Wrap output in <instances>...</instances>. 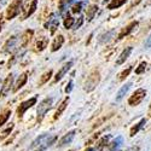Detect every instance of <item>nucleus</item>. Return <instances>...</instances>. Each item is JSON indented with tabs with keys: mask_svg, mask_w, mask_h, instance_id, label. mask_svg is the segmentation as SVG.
I'll use <instances>...</instances> for the list:
<instances>
[{
	"mask_svg": "<svg viewBox=\"0 0 151 151\" xmlns=\"http://www.w3.org/2000/svg\"><path fill=\"white\" fill-rule=\"evenodd\" d=\"M103 1H104V3H106V1H109V0H103Z\"/></svg>",
	"mask_w": 151,
	"mask_h": 151,
	"instance_id": "obj_41",
	"label": "nucleus"
},
{
	"mask_svg": "<svg viewBox=\"0 0 151 151\" xmlns=\"http://www.w3.org/2000/svg\"><path fill=\"white\" fill-rule=\"evenodd\" d=\"M10 115H11V110H6L4 114L0 116V127H1V126L7 121V119L10 117Z\"/></svg>",
	"mask_w": 151,
	"mask_h": 151,
	"instance_id": "obj_28",
	"label": "nucleus"
},
{
	"mask_svg": "<svg viewBox=\"0 0 151 151\" xmlns=\"http://www.w3.org/2000/svg\"><path fill=\"white\" fill-rule=\"evenodd\" d=\"M145 123H146V120H145V119H142V120H140V122H139V123H137V124L134 126V127L131 129V137H134L138 132H139V131L144 127V124H145Z\"/></svg>",
	"mask_w": 151,
	"mask_h": 151,
	"instance_id": "obj_19",
	"label": "nucleus"
},
{
	"mask_svg": "<svg viewBox=\"0 0 151 151\" xmlns=\"http://www.w3.org/2000/svg\"><path fill=\"white\" fill-rule=\"evenodd\" d=\"M86 151H96V150H94V149H91V147H90V149H87Z\"/></svg>",
	"mask_w": 151,
	"mask_h": 151,
	"instance_id": "obj_38",
	"label": "nucleus"
},
{
	"mask_svg": "<svg viewBox=\"0 0 151 151\" xmlns=\"http://www.w3.org/2000/svg\"><path fill=\"white\" fill-rule=\"evenodd\" d=\"M22 0H14L11 4H10V6H9V9H7V11H6V18L7 19H12V18H15L18 14H19V10H21V6H22Z\"/></svg>",
	"mask_w": 151,
	"mask_h": 151,
	"instance_id": "obj_2",
	"label": "nucleus"
},
{
	"mask_svg": "<svg viewBox=\"0 0 151 151\" xmlns=\"http://www.w3.org/2000/svg\"><path fill=\"white\" fill-rule=\"evenodd\" d=\"M36 4H37V0H26V1H24L22 19H26L30 15L34 14V11L36 10Z\"/></svg>",
	"mask_w": 151,
	"mask_h": 151,
	"instance_id": "obj_5",
	"label": "nucleus"
},
{
	"mask_svg": "<svg viewBox=\"0 0 151 151\" xmlns=\"http://www.w3.org/2000/svg\"><path fill=\"white\" fill-rule=\"evenodd\" d=\"M149 115L151 116V108H150V111H149Z\"/></svg>",
	"mask_w": 151,
	"mask_h": 151,
	"instance_id": "obj_40",
	"label": "nucleus"
},
{
	"mask_svg": "<svg viewBox=\"0 0 151 151\" xmlns=\"http://www.w3.org/2000/svg\"><path fill=\"white\" fill-rule=\"evenodd\" d=\"M122 143H123V138L122 137H117L116 139L109 145V151H117L121 147Z\"/></svg>",
	"mask_w": 151,
	"mask_h": 151,
	"instance_id": "obj_16",
	"label": "nucleus"
},
{
	"mask_svg": "<svg viewBox=\"0 0 151 151\" xmlns=\"http://www.w3.org/2000/svg\"><path fill=\"white\" fill-rule=\"evenodd\" d=\"M46 46H47V39H46V37H42V39H40L39 41L36 42V47H37L39 51H42Z\"/></svg>",
	"mask_w": 151,
	"mask_h": 151,
	"instance_id": "obj_27",
	"label": "nucleus"
},
{
	"mask_svg": "<svg viewBox=\"0 0 151 151\" xmlns=\"http://www.w3.org/2000/svg\"><path fill=\"white\" fill-rule=\"evenodd\" d=\"M145 96H146V91H145L144 88H138V90L131 96V98L128 99V104L132 105V106H135V105H138V104H140V103L143 102V99L145 98Z\"/></svg>",
	"mask_w": 151,
	"mask_h": 151,
	"instance_id": "obj_4",
	"label": "nucleus"
},
{
	"mask_svg": "<svg viewBox=\"0 0 151 151\" xmlns=\"http://www.w3.org/2000/svg\"><path fill=\"white\" fill-rule=\"evenodd\" d=\"M6 3H7V0H0V9H1Z\"/></svg>",
	"mask_w": 151,
	"mask_h": 151,
	"instance_id": "obj_36",
	"label": "nucleus"
},
{
	"mask_svg": "<svg viewBox=\"0 0 151 151\" xmlns=\"http://www.w3.org/2000/svg\"><path fill=\"white\" fill-rule=\"evenodd\" d=\"M68 103H69V97L68 98H65L64 100L62 102V104L59 105V108H58V110L56 111V115H55V119H57V117H59L60 116V114L63 111H64V109L67 108V105H68Z\"/></svg>",
	"mask_w": 151,
	"mask_h": 151,
	"instance_id": "obj_21",
	"label": "nucleus"
},
{
	"mask_svg": "<svg viewBox=\"0 0 151 151\" xmlns=\"http://www.w3.org/2000/svg\"><path fill=\"white\" fill-rule=\"evenodd\" d=\"M51 76H52V70L46 71V73L42 75V76H41V79H40V81H39V85H44L45 82H47Z\"/></svg>",
	"mask_w": 151,
	"mask_h": 151,
	"instance_id": "obj_24",
	"label": "nucleus"
},
{
	"mask_svg": "<svg viewBox=\"0 0 151 151\" xmlns=\"http://www.w3.org/2000/svg\"><path fill=\"white\" fill-rule=\"evenodd\" d=\"M82 23H83V17H79V21L76 22V24H75V29H78L82 26Z\"/></svg>",
	"mask_w": 151,
	"mask_h": 151,
	"instance_id": "obj_34",
	"label": "nucleus"
},
{
	"mask_svg": "<svg viewBox=\"0 0 151 151\" xmlns=\"http://www.w3.org/2000/svg\"><path fill=\"white\" fill-rule=\"evenodd\" d=\"M63 42H64V37H63V35L59 34L58 36H56V39H55V41L52 44V51L55 52V51H57V50H59L62 47Z\"/></svg>",
	"mask_w": 151,
	"mask_h": 151,
	"instance_id": "obj_17",
	"label": "nucleus"
},
{
	"mask_svg": "<svg viewBox=\"0 0 151 151\" xmlns=\"http://www.w3.org/2000/svg\"><path fill=\"white\" fill-rule=\"evenodd\" d=\"M71 90H73V81H70V82L68 83L67 88H65V92H67V93H70V92H71Z\"/></svg>",
	"mask_w": 151,
	"mask_h": 151,
	"instance_id": "obj_35",
	"label": "nucleus"
},
{
	"mask_svg": "<svg viewBox=\"0 0 151 151\" xmlns=\"http://www.w3.org/2000/svg\"><path fill=\"white\" fill-rule=\"evenodd\" d=\"M73 1H74V0H60V3H59V11L60 12H64V10L67 9V6L70 5Z\"/></svg>",
	"mask_w": 151,
	"mask_h": 151,
	"instance_id": "obj_26",
	"label": "nucleus"
},
{
	"mask_svg": "<svg viewBox=\"0 0 151 151\" xmlns=\"http://www.w3.org/2000/svg\"><path fill=\"white\" fill-rule=\"evenodd\" d=\"M75 131H71V132H69V133H67L64 137L60 139V142H59V147H64V146H67L68 144H70L71 143V140L74 139V137H75Z\"/></svg>",
	"mask_w": 151,
	"mask_h": 151,
	"instance_id": "obj_12",
	"label": "nucleus"
},
{
	"mask_svg": "<svg viewBox=\"0 0 151 151\" xmlns=\"http://www.w3.org/2000/svg\"><path fill=\"white\" fill-rule=\"evenodd\" d=\"M74 24V18H71V17H67L65 18V21H64V27L67 28V29H69V28H71V26Z\"/></svg>",
	"mask_w": 151,
	"mask_h": 151,
	"instance_id": "obj_31",
	"label": "nucleus"
},
{
	"mask_svg": "<svg viewBox=\"0 0 151 151\" xmlns=\"http://www.w3.org/2000/svg\"><path fill=\"white\" fill-rule=\"evenodd\" d=\"M12 82H14V74H10L9 76L6 78L5 82H4V86H3L1 91H0V97H5V96L10 92L11 86H12Z\"/></svg>",
	"mask_w": 151,
	"mask_h": 151,
	"instance_id": "obj_8",
	"label": "nucleus"
},
{
	"mask_svg": "<svg viewBox=\"0 0 151 151\" xmlns=\"http://www.w3.org/2000/svg\"><path fill=\"white\" fill-rule=\"evenodd\" d=\"M131 87H132V82H128V83H126L124 86L121 87V90L119 91L117 96H116V102H120V100L127 94V92L131 90Z\"/></svg>",
	"mask_w": 151,
	"mask_h": 151,
	"instance_id": "obj_15",
	"label": "nucleus"
},
{
	"mask_svg": "<svg viewBox=\"0 0 151 151\" xmlns=\"http://www.w3.org/2000/svg\"><path fill=\"white\" fill-rule=\"evenodd\" d=\"M28 71H26V73H23L21 76L18 78V80H17V82H16V85H15V87H14V91L15 92H17L19 88H22V87L24 86V83L27 82V79H28Z\"/></svg>",
	"mask_w": 151,
	"mask_h": 151,
	"instance_id": "obj_14",
	"label": "nucleus"
},
{
	"mask_svg": "<svg viewBox=\"0 0 151 151\" xmlns=\"http://www.w3.org/2000/svg\"><path fill=\"white\" fill-rule=\"evenodd\" d=\"M132 50H133V47H131V46H129V47H126V48L123 50L122 53L119 56V58H117V60H116V64H117V65H120V64H122L123 62H126V59L129 57Z\"/></svg>",
	"mask_w": 151,
	"mask_h": 151,
	"instance_id": "obj_13",
	"label": "nucleus"
},
{
	"mask_svg": "<svg viewBox=\"0 0 151 151\" xmlns=\"http://www.w3.org/2000/svg\"><path fill=\"white\" fill-rule=\"evenodd\" d=\"M98 82H99V73H98V71H94V73L91 75V76L87 79L85 90H86V91H92L94 87L97 86Z\"/></svg>",
	"mask_w": 151,
	"mask_h": 151,
	"instance_id": "obj_7",
	"label": "nucleus"
},
{
	"mask_svg": "<svg viewBox=\"0 0 151 151\" xmlns=\"http://www.w3.org/2000/svg\"><path fill=\"white\" fill-rule=\"evenodd\" d=\"M57 139L56 135H50V134H41L37 137L32 144V149L34 151H44L50 145H52Z\"/></svg>",
	"mask_w": 151,
	"mask_h": 151,
	"instance_id": "obj_1",
	"label": "nucleus"
},
{
	"mask_svg": "<svg viewBox=\"0 0 151 151\" xmlns=\"http://www.w3.org/2000/svg\"><path fill=\"white\" fill-rule=\"evenodd\" d=\"M17 44H18V37L17 36H12L6 41V44L4 46V50L6 52H12L17 47Z\"/></svg>",
	"mask_w": 151,
	"mask_h": 151,
	"instance_id": "obj_10",
	"label": "nucleus"
},
{
	"mask_svg": "<svg viewBox=\"0 0 151 151\" xmlns=\"http://www.w3.org/2000/svg\"><path fill=\"white\" fill-rule=\"evenodd\" d=\"M97 11H98V6L97 5H91L88 9H87V19L88 21H92L97 14Z\"/></svg>",
	"mask_w": 151,
	"mask_h": 151,
	"instance_id": "obj_20",
	"label": "nucleus"
},
{
	"mask_svg": "<svg viewBox=\"0 0 151 151\" xmlns=\"http://www.w3.org/2000/svg\"><path fill=\"white\" fill-rule=\"evenodd\" d=\"M1 18V17H0ZM0 30H1V19H0Z\"/></svg>",
	"mask_w": 151,
	"mask_h": 151,
	"instance_id": "obj_39",
	"label": "nucleus"
},
{
	"mask_svg": "<svg viewBox=\"0 0 151 151\" xmlns=\"http://www.w3.org/2000/svg\"><path fill=\"white\" fill-rule=\"evenodd\" d=\"M86 5V3L85 1H79V3H76L74 6H73V14H79V12L82 10V7Z\"/></svg>",
	"mask_w": 151,
	"mask_h": 151,
	"instance_id": "obj_25",
	"label": "nucleus"
},
{
	"mask_svg": "<svg viewBox=\"0 0 151 151\" xmlns=\"http://www.w3.org/2000/svg\"><path fill=\"white\" fill-rule=\"evenodd\" d=\"M131 71H132V67H128L127 69H124V70L120 74V78H119V79H120V81H122V80H124L126 78H127Z\"/></svg>",
	"mask_w": 151,
	"mask_h": 151,
	"instance_id": "obj_29",
	"label": "nucleus"
},
{
	"mask_svg": "<svg viewBox=\"0 0 151 151\" xmlns=\"http://www.w3.org/2000/svg\"><path fill=\"white\" fill-rule=\"evenodd\" d=\"M138 24H139V23H138L137 21H134V22L129 23L127 27H124V28L119 33V39H123L124 36H127L128 34H131V33H132V32L138 27Z\"/></svg>",
	"mask_w": 151,
	"mask_h": 151,
	"instance_id": "obj_9",
	"label": "nucleus"
},
{
	"mask_svg": "<svg viewBox=\"0 0 151 151\" xmlns=\"http://www.w3.org/2000/svg\"><path fill=\"white\" fill-rule=\"evenodd\" d=\"M127 0H112V1L108 5V9L109 10H114V9H117L120 6H122Z\"/></svg>",
	"mask_w": 151,
	"mask_h": 151,
	"instance_id": "obj_22",
	"label": "nucleus"
},
{
	"mask_svg": "<svg viewBox=\"0 0 151 151\" xmlns=\"http://www.w3.org/2000/svg\"><path fill=\"white\" fill-rule=\"evenodd\" d=\"M35 103H36V97H33V98H30L29 100H26V102H23V103L18 106V109H17V115H18V117H22L23 114L26 112V110L29 109V108H32L33 105H35Z\"/></svg>",
	"mask_w": 151,
	"mask_h": 151,
	"instance_id": "obj_6",
	"label": "nucleus"
},
{
	"mask_svg": "<svg viewBox=\"0 0 151 151\" xmlns=\"http://www.w3.org/2000/svg\"><path fill=\"white\" fill-rule=\"evenodd\" d=\"M144 46H145V48H151V34L149 35V37L146 39V41H145Z\"/></svg>",
	"mask_w": 151,
	"mask_h": 151,
	"instance_id": "obj_33",
	"label": "nucleus"
},
{
	"mask_svg": "<svg viewBox=\"0 0 151 151\" xmlns=\"http://www.w3.org/2000/svg\"><path fill=\"white\" fill-rule=\"evenodd\" d=\"M146 65H147V64H146V62H142L140 64H139V67L135 69V74H138V75H139V74H143L144 70H145V68H146Z\"/></svg>",
	"mask_w": 151,
	"mask_h": 151,
	"instance_id": "obj_30",
	"label": "nucleus"
},
{
	"mask_svg": "<svg viewBox=\"0 0 151 151\" xmlns=\"http://www.w3.org/2000/svg\"><path fill=\"white\" fill-rule=\"evenodd\" d=\"M73 67V62L70 60V62H68V63H65V64L64 65H63L60 69H59V71L57 73V75H56V78H55V81L57 82V81H59L63 76H64V75L69 71V69Z\"/></svg>",
	"mask_w": 151,
	"mask_h": 151,
	"instance_id": "obj_11",
	"label": "nucleus"
},
{
	"mask_svg": "<svg viewBox=\"0 0 151 151\" xmlns=\"http://www.w3.org/2000/svg\"><path fill=\"white\" fill-rule=\"evenodd\" d=\"M52 103H53L52 98H46L42 100V102L39 104V106H37V119L41 120L45 116L46 112L52 108Z\"/></svg>",
	"mask_w": 151,
	"mask_h": 151,
	"instance_id": "obj_3",
	"label": "nucleus"
},
{
	"mask_svg": "<svg viewBox=\"0 0 151 151\" xmlns=\"http://www.w3.org/2000/svg\"><path fill=\"white\" fill-rule=\"evenodd\" d=\"M32 34H33V32H32V30H27L26 33H24V35L22 36V46H23V47L26 46V45L28 44V41L30 40Z\"/></svg>",
	"mask_w": 151,
	"mask_h": 151,
	"instance_id": "obj_23",
	"label": "nucleus"
},
{
	"mask_svg": "<svg viewBox=\"0 0 151 151\" xmlns=\"http://www.w3.org/2000/svg\"><path fill=\"white\" fill-rule=\"evenodd\" d=\"M12 128H14V124H12V123H10V126H9V127L1 133V134H0V138H5V137H7L10 133H11V131H12Z\"/></svg>",
	"mask_w": 151,
	"mask_h": 151,
	"instance_id": "obj_32",
	"label": "nucleus"
},
{
	"mask_svg": "<svg viewBox=\"0 0 151 151\" xmlns=\"http://www.w3.org/2000/svg\"><path fill=\"white\" fill-rule=\"evenodd\" d=\"M127 151H138V147H131V149H128Z\"/></svg>",
	"mask_w": 151,
	"mask_h": 151,
	"instance_id": "obj_37",
	"label": "nucleus"
},
{
	"mask_svg": "<svg viewBox=\"0 0 151 151\" xmlns=\"http://www.w3.org/2000/svg\"><path fill=\"white\" fill-rule=\"evenodd\" d=\"M114 33H115V30H114V29H111V30H109V32L102 34V35L99 36V42H100V44H105V42H108V41L110 40V37L114 35Z\"/></svg>",
	"mask_w": 151,
	"mask_h": 151,
	"instance_id": "obj_18",
	"label": "nucleus"
}]
</instances>
